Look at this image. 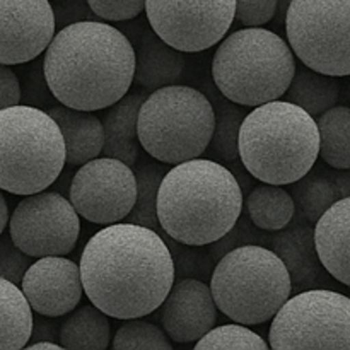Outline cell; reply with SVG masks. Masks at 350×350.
Segmentation results:
<instances>
[{
    "label": "cell",
    "mask_w": 350,
    "mask_h": 350,
    "mask_svg": "<svg viewBox=\"0 0 350 350\" xmlns=\"http://www.w3.org/2000/svg\"><path fill=\"white\" fill-rule=\"evenodd\" d=\"M338 98H340L338 79L335 75L310 68L304 64L296 68V74L286 92L287 101L301 106L314 118L337 106Z\"/></svg>",
    "instance_id": "d4e9b609"
},
{
    "label": "cell",
    "mask_w": 350,
    "mask_h": 350,
    "mask_svg": "<svg viewBox=\"0 0 350 350\" xmlns=\"http://www.w3.org/2000/svg\"><path fill=\"white\" fill-rule=\"evenodd\" d=\"M60 126L67 149V164L82 166L103 154L105 125L92 111L58 105L46 109Z\"/></svg>",
    "instance_id": "ffe728a7"
},
{
    "label": "cell",
    "mask_w": 350,
    "mask_h": 350,
    "mask_svg": "<svg viewBox=\"0 0 350 350\" xmlns=\"http://www.w3.org/2000/svg\"><path fill=\"white\" fill-rule=\"evenodd\" d=\"M149 94L132 92L125 94L120 101L109 106L108 113L103 118L105 125V147L103 154L123 163L135 166L139 161V113L140 106Z\"/></svg>",
    "instance_id": "44dd1931"
},
{
    "label": "cell",
    "mask_w": 350,
    "mask_h": 350,
    "mask_svg": "<svg viewBox=\"0 0 350 350\" xmlns=\"http://www.w3.org/2000/svg\"><path fill=\"white\" fill-rule=\"evenodd\" d=\"M111 347L115 350H171L173 340L164 330L142 318H130L120 325L113 337Z\"/></svg>",
    "instance_id": "4dcf8cb0"
},
{
    "label": "cell",
    "mask_w": 350,
    "mask_h": 350,
    "mask_svg": "<svg viewBox=\"0 0 350 350\" xmlns=\"http://www.w3.org/2000/svg\"><path fill=\"white\" fill-rule=\"evenodd\" d=\"M320 157L334 170H350V108L334 106L317 116Z\"/></svg>",
    "instance_id": "4316f807"
},
{
    "label": "cell",
    "mask_w": 350,
    "mask_h": 350,
    "mask_svg": "<svg viewBox=\"0 0 350 350\" xmlns=\"http://www.w3.org/2000/svg\"><path fill=\"white\" fill-rule=\"evenodd\" d=\"M33 256L26 255L16 246L10 234L5 231L0 234V277H5L10 282L21 286L26 270L33 262Z\"/></svg>",
    "instance_id": "836d02e7"
},
{
    "label": "cell",
    "mask_w": 350,
    "mask_h": 350,
    "mask_svg": "<svg viewBox=\"0 0 350 350\" xmlns=\"http://www.w3.org/2000/svg\"><path fill=\"white\" fill-rule=\"evenodd\" d=\"M239 156L246 173L262 183L293 185L320 156L317 118L287 99L255 106L243 120Z\"/></svg>",
    "instance_id": "277c9868"
},
{
    "label": "cell",
    "mask_w": 350,
    "mask_h": 350,
    "mask_svg": "<svg viewBox=\"0 0 350 350\" xmlns=\"http://www.w3.org/2000/svg\"><path fill=\"white\" fill-rule=\"evenodd\" d=\"M55 34L50 0H0V64L33 62L46 51Z\"/></svg>",
    "instance_id": "5bb4252c"
},
{
    "label": "cell",
    "mask_w": 350,
    "mask_h": 350,
    "mask_svg": "<svg viewBox=\"0 0 350 350\" xmlns=\"http://www.w3.org/2000/svg\"><path fill=\"white\" fill-rule=\"evenodd\" d=\"M57 27H65L68 24L81 23V21L96 19V14L89 7L88 0H57L53 5Z\"/></svg>",
    "instance_id": "8d00e7d4"
},
{
    "label": "cell",
    "mask_w": 350,
    "mask_h": 350,
    "mask_svg": "<svg viewBox=\"0 0 350 350\" xmlns=\"http://www.w3.org/2000/svg\"><path fill=\"white\" fill-rule=\"evenodd\" d=\"M24 349H53V350H60V349H64V347H62V344H58V342L43 340V342H34V344H27Z\"/></svg>",
    "instance_id": "b9f144b4"
},
{
    "label": "cell",
    "mask_w": 350,
    "mask_h": 350,
    "mask_svg": "<svg viewBox=\"0 0 350 350\" xmlns=\"http://www.w3.org/2000/svg\"><path fill=\"white\" fill-rule=\"evenodd\" d=\"M311 226L313 224L297 215L293 224L277 231L270 245L287 267L293 282V294L321 287L328 282L330 275L318 255L314 228Z\"/></svg>",
    "instance_id": "ac0fdd59"
},
{
    "label": "cell",
    "mask_w": 350,
    "mask_h": 350,
    "mask_svg": "<svg viewBox=\"0 0 350 350\" xmlns=\"http://www.w3.org/2000/svg\"><path fill=\"white\" fill-rule=\"evenodd\" d=\"M166 173L167 171L159 164L149 163V161H137V200L125 221L146 226L157 232L163 231L159 217H157V197H159V188Z\"/></svg>",
    "instance_id": "f1b7e54d"
},
{
    "label": "cell",
    "mask_w": 350,
    "mask_h": 350,
    "mask_svg": "<svg viewBox=\"0 0 350 350\" xmlns=\"http://www.w3.org/2000/svg\"><path fill=\"white\" fill-rule=\"evenodd\" d=\"M43 72L60 105L98 111L129 94L135 81V48L118 27L81 21L57 31L44 51Z\"/></svg>",
    "instance_id": "7a4b0ae2"
},
{
    "label": "cell",
    "mask_w": 350,
    "mask_h": 350,
    "mask_svg": "<svg viewBox=\"0 0 350 350\" xmlns=\"http://www.w3.org/2000/svg\"><path fill=\"white\" fill-rule=\"evenodd\" d=\"M214 129V103L190 85H164L140 106V146L163 164L174 166L204 156Z\"/></svg>",
    "instance_id": "ba28073f"
},
{
    "label": "cell",
    "mask_w": 350,
    "mask_h": 350,
    "mask_svg": "<svg viewBox=\"0 0 350 350\" xmlns=\"http://www.w3.org/2000/svg\"><path fill=\"white\" fill-rule=\"evenodd\" d=\"M123 33L135 48V82L147 91L176 84L185 70L183 51L163 40L149 21L123 24Z\"/></svg>",
    "instance_id": "e0dca14e"
},
{
    "label": "cell",
    "mask_w": 350,
    "mask_h": 350,
    "mask_svg": "<svg viewBox=\"0 0 350 350\" xmlns=\"http://www.w3.org/2000/svg\"><path fill=\"white\" fill-rule=\"evenodd\" d=\"M270 347L269 342L263 340L258 334L246 328V325H221L214 327L208 334L198 342H195V349H253L267 350Z\"/></svg>",
    "instance_id": "1f68e13d"
},
{
    "label": "cell",
    "mask_w": 350,
    "mask_h": 350,
    "mask_svg": "<svg viewBox=\"0 0 350 350\" xmlns=\"http://www.w3.org/2000/svg\"><path fill=\"white\" fill-rule=\"evenodd\" d=\"M236 0H147L146 17L166 43L183 53H198L228 36Z\"/></svg>",
    "instance_id": "7c38bea8"
},
{
    "label": "cell",
    "mask_w": 350,
    "mask_h": 350,
    "mask_svg": "<svg viewBox=\"0 0 350 350\" xmlns=\"http://www.w3.org/2000/svg\"><path fill=\"white\" fill-rule=\"evenodd\" d=\"M60 328L62 323L55 321V318L43 317L38 314L33 321V332H31V338L27 344H34V342H58L60 344Z\"/></svg>",
    "instance_id": "f35d334b"
},
{
    "label": "cell",
    "mask_w": 350,
    "mask_h": 350,
    "mask_svg": "<svg viewBox=\"0 0 350 350\" xmlns=\"http://www.w3.org/2000/svg\"><path fill=\"white\" fill-rule=\"evenodd\" d=\"M9 219H10L9 207H7L5 197H3L2 190H0V234H2V232L5 231L7 226H9Z\"/></svg>",
    "instance_id": "60d3db41"
},
{
    "label": "cell",
    "mask_w": 350,
    "mask_h": 350,
    "mask_svg": "<svg viewBox=\"0 0 350 350\" xmlns=\"http://www.w3.org/2000/svg\"><path fill=\"white\" fill-rule=\"evenodd\" d=\"M67 149L53 116L36 106L0 109V190L31 195L58 180Z\"/></svg>",
    "instance_id": "8992f818"
},
{
    "label": "cell",
    "mask_w": 350,
    "mask_h": 350,
    "mask_svg": "<svg viewBox=\"0 0 350 350\" xmlns=\"http://www.w3.org/2000/svg\"><path fill=\"white\" fill-rule=\"evenodd\" d=\"M33 310L17 284L0 277V349L19 350L33 332Z\"/></svg>",
    "instance_id": "603a6c76"
},
{
    "label": "cell",
    "mask_w": 350,
    "mask_h": 350,
    "mask_svg": "<svg viewBox=\"0 0 350 350\" xmlns=\"http://www.w3.org/2000/svg\"><path fill=\"white\" fill-rule=\"evenodd\" d=\"M279 0H236L234 19L245 27H260L275 17Z\"/></svg>",
    "instance_id": "d590c367"
},
{
    "label": "cell",
    "mask_w": 350,
    "mask_h": 350,
    "mask_svg": "<svg viewBox=\"0 0 350 350\" xmlns=\"http://www.w3.org/2000/svg\"><path fill=\"white\" fill-rule=\"evenodd\" d=\"M21 289L34 313L51 318L72 313L85 294L81 267L65 256H43L31 263Z\"/></svg>",
    "instance_id": "9a60e30c"
},
{
    "label": "cell",
    "mask_w": 350,
    "mask_h": 350,
    "mask_svg": "<svg viewBox=\"0 0 350 350\" xmlns=\"http://www.w3.org/2000/svg\"><path fill=\"white\" fill-rule=\"evenodd\" d=\"M79 212L58 191L24 195L9 219V234L19 250L33 258L65 256L81 234Z\"/></svg>",
    "instance_id": "8fae6325"
},
{
    "label": "cell",
    "mask_w": 350,
    "mask_h": 350,
    "mask_svg": "<svg viewBox=\"0 0 350 350\" xmlns=\"http://www.w3.org/2000/svg\"><path fill=\"white\" fill-rule=\"evenodd\" d=\"M318 255L337 282L350 287V197L338 198L314 224Z\"/></svg>",
    "instance_id": "d6986e66"
},
{
    "label": "cell",
    "mask_w": 350,
    "mask_h": 350,
    "mask_svg": "<svg viewBox=\"0 0 350 350\" xmlns=\"http://www.w3.org/2000/svg\"><path fill=\"white\" fill-rule=\"evenodd\" d=\"M79 267L88 299L116 320L154 313L174 284V260L164 236L129 221L96 232Z\"/></svg>",
    "instance_id": "6da1fadb"
},
{
    "label": "cell",
    "mask_w": 350,
    "mask_h": 350,
    "mask_svg": "<svg viewBox=\"0 0 350 350\" xmlns=\"http://www.w3.org/2000/svg\"><path fill=\"white\" fill-rule=\"evenodd\" d=\"M273 236L267 234V231L256 228L255 222L250 219L248 212L246 214L239 215V219L236 221V224L222 236L221 239L214 241L212 245H208L212 256H214L215 262L222 258L224 255H228L229 252L236 248H241L246 245H272Z\"/></svg>",
    "instance_id": "d6a6232c"
},
{
    "label": "cell",
    "mask_w": 350,
    "mask_h": 350,
    "mask_svg": "<svg viewBox=\"0 0 350 350\" xmlns=\"http://www.w3.org/2000/svg\"><path fill=\"white\" fill-rule=\"evenodd\" d=\"M68 198L79 215L92 224L123 222L137 200L135 171L115 157H94L75 171Z\"/></svg>",
    "instance_id": "4fadbf2b"
},
{
    "label": "cell",
    "mask_w": 350,
    "mask_h": 350,
    "mask_svg": "<svg viewBox=\"0 0 350 350\" xmlns=\"http://www.w3.org/2000/svg\"><path fill=\"white\" fill-rule=\"evenodd\" d=\"M272 349H350V297L330 289L293 294L272 318Z\"/></svg>",
    "instance_id": "30bf717a"
},
{
    "label": "cell",
    "mask_w": 350,
    "mask_h": 350,
    "mask_svg": "<svg viewBox=\"0 0 350 350\" xmlns=\"http://www.w3.org/2000/svg\"><path fill=\"white\" fill-rule=\"evenodd\" d=\"M291 195L296 204V214L308 221L310 224H317L321 215L335 204L340 197L337 187L330 174L318 171L308 173L291 187Z\"/></svg>",
    "instance_id": "83f0119b"
},
{
    "label": "cell",
    "mask_w": 350,
    "mask_h": 350,
    "mask_svg": "<svg viewBox=\"0 0 350 350\" xmlns=\"http://www.w3.org/2000/svg\"><path fill=\"white\" fill-rule=\"evenodd\" d=\"M23 89L19 77L10 68V65L0 64V109L10 108L21 103Z\"/></svg>",
    "instance_id": "74e56055"
},
{
    "label": "cell",
    "mask_w": 350,
    "mask_h": 350,
    "mask_svg": "<svg viewBox=\"0 0 350 350\" xmlns=\"http://www.w3.org/2000/svg\"><path fill=\"white\" fill-rule=\"evenodd\" d=\"M296 68L289 41L263 26L226 36L212 58V77L221 96L248 108L286 96Z\"/></svg>",
    "instance_id": "5b68a950"
},
{
    "label": "cell",
    "mask_w": 350,
    "mask_h": 350,
    "mask_svg": "<svg viewBox=\"0 0 350 350\" xmlns=\"http://www.w3.org/2000/svg\"><path fill=\"white\" fill-rule=\"evenodd\" d=\"M211 291L222 314L248 327L272 320L293 296V282L273 250L246 245L215 263Z\"/></svg>",
    "instance_id": "52a82bcc"
},
{
    "label": "cell",
    "mask_w": 350,
    "mask_h": 350,
    "mask_svg": "<svg viewBox=\"0 0 350 350\" xmlns=\"http://www.w3.org/2000/svg\"><path fill=\"white\" fill-rule=\"evenodd\" d=\"M50 2H57V0H50Z\"/></svg>",
    "instance_id": "7bdbcfd3"
},
{
    "label": "cell",
    "mask_w": 350,
    "mask_h": 350,
    "mask_svg": "<svg viewBox=\"0 0 350 350\" xmlns=\"http://www.w3.org/2000/svg\"><path fill=\"white\" fill-rule=\"evenodd\" d=\"M108 314L94 304L75 308L62 321L60 344L72 350H105L111 342V325Z\"/></svg>",
    "instance_id": "cb8c5ba5"
},
{
    "label": "cell",
    "mask_w": 350,
    "mask_h": 350,
    "mask_svg": "<svg viewBox=\"0 0 350 350\" xmlns=\"http://www.w3.org/2000/svg\"><path fill=\"white\" fill-rule=\"evenodd\" d=\"M243 214V187L219 161L174 164L163 178L157 217L164 234L185 245L208 246L221 239Z\"/></svg>",
    "instance_id": "3957f363"
},
{
    "label": "cell",
    "mask_w": 350,
    "mask_h": 350,
    "mask_svg": "<svg viewBox=\"0 0 350 350\" xmlns=\"http://www.w3.org/2000/svg\"><path fill=\"white\" fill-rule=\"evenodd\" d=\"M246 212L256 228L263 231H280L296 215V204L282 185L262 183L246 197Z\"/></svg>",
    "instance_id": "484cf974"
},
{
    "label": "cell",
    "mask_w": 350,
    "mask_h": 350,
    "mask_svg": "<svg viewBox=\"0 0 350 350\" xmlns=\"http://www.w3.org/2000/svg\"><path fill=\"white\" fill-rule=\"evenodd\" d=\"M147 0H88L96 17L111 23L133 21L146 12Z\"/></svg>",
    "instance_id": "e575fe53"
},
{
    "label": "cell",
    "mask_w": 350,
    "mask_h": 350,
    "mask_svg": "<svg viewBox=\"0 0 350 350\" xmlns=\"http://www.w3.org/2000/svg\"><path fill=\"white\" fill-rule=\"evenodd\" d=\"M286 34L301 64L335 77L350 75V0H291Z\"/></svg>",
    "instance_id": "9c48e42d"
},
{
    "label": "cell",
    "mask_w": 350,
    "mask_h": 350,
    "mask_svg": "<svg viewBox=\"0 0 350 350\" xmlns=\"http://www.w3.org/2000/svg\"><path fill=\"white\" fill-rule=\"evenodd\" d=\"M217 304L211 284L200 279L174 280L161 304L163 330L174 344H195L215 327Z\"/></svg>",
    "instance_id": "2e32d148"
},
{
    "label": "cell",
    "mask_w": 350,
    "mask_h": 350,
    "mask_svg": "<svg viewBox=\"0 0 350 350\" xmlns=\"http://www.w3.org/2000/svg\"><path fill=\"white\" fill-rule=\"evenodd\" d=\"M334 180L340 197H350V170H337L335 173H328Z\"/></svg>",
    "instance_id": "ab89813d"
},
{
    "label": "cell",
    "mask_w": 350,
    "mask_h": 350,
    "mask_svg": "<svg viewBox=\"0 0 350 350\" xmlns=\"http://www.w3.org/2000/svg\"><path fill=\"white\" fill-rule=\"evenodd\" d=\"M245 106L236 105L229 101L228 98H217L214 103L215 109V129L208 144L207 156L211 159H217L222 164H231L234 166V174L238 176L243 190H248L250 181L245 176V171H241L243 163L239 156V132H241L243 120H245Z\"/></svg>",
    "instance_id": "7402d4cb"
},
{
    "label": "cell",
    "mask_w": 350,
    "mask_h": 350,
    "mask_svg": "<svg viewBox=\"0 0 350 350\" xmlns=\"http://www.w3.org/2000/svg\"><path fill=\"white\" fill-rule=\"evenodd\" d=\"M164 234V232H163ZM171 255L174 260V280L180 279H200L211 282L212 272L215 269V260L211 250L197 245H185L164 234Z\"/></svg>",
    "instance_id": "f546056e"
}]
</instances>
